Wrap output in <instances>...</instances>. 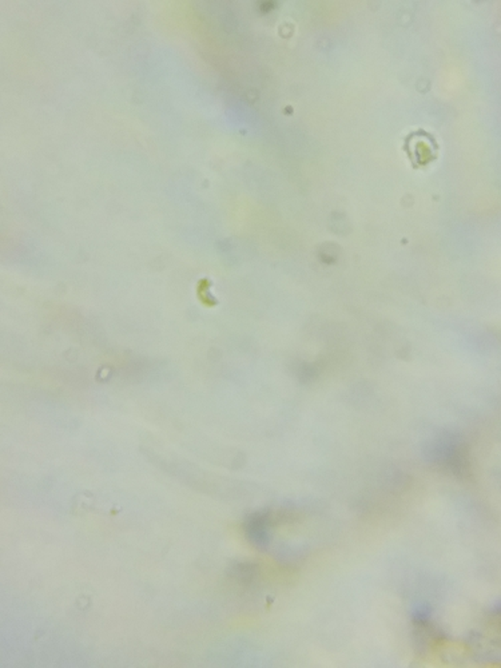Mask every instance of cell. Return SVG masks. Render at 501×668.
Instances as JSON below:
<instances>
[{
  "label": "cell",
  "instance_id": "cell-1",
  "mask_svg": "<svg viewBox=\"0 0 501 668\" xmlns=\"http://www.w3.org/2000/svg\"><path fill=\"white\" fill-rule=\"evenodd\" d=\"M404 149L415 166H426L437 157L439 146L430 134L420 130L408 137Z\"/></svg>",
  "mask_w": 501,
  "mask_h": 668
},
{
  "label": "cell",
  "instance_id": "cell-2",
  "mask_svg": "<svg viewBox=\"0 0 501 668\" xmlns=\"http://www.w3.org/2000/svg\"><path fill=\"white\" fill-rule=\"evenodd\" d=\"M272 522L270 514L266 512H255L248 516L245 521V532L248 539L253 545L258 549H266L270 544V535L269 527Z\"/></svg>",
  "mask_w": 501,
  "mask_h": 668
},
{
  "label": "cell",
  "instance_id": "cell-3",
  "mask_svg": "<svg viewBox=\"0 0 501 668\" xmlns=\"http://www.w3.org/2000/svg\"><path fill=\"white\" fill-rule=\"evenodd\" d=\"M230 572L237 580H240L242 583H251L257 576L258 567L254 566V564H249V563H238L230 569Z\"/></svg>",
  "mask_w": 501,
  "mask_h": 668
},
{
  "label": "cell",
  "instance_id": "cell-4",
  "mask_svg": "<svg viewBox=\"0 0 501 668\" xmlns=\"http://www.w3.org/2000/svg\"><path fill=\"white\" fill-rule=\"evenodd\" d=\"M432 617V607L428 603L415 604L412 608V619L416 624L426 625Z\"/></svg>",
  "mask_w": 501,
  "mask_h": 668
}]
</instances>
